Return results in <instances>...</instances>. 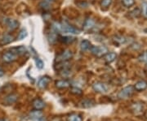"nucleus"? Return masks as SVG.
Segmentation results:
<instances>
[{"label":"nucleus","mask_w":147,"mask_h":121,"mask_svg":"<svg viewBox=\"0 0 147 121\" xmlns=\"http://www.w3.org/2000/svg\"><path fill=\"white\" fill-rule=\"evenodd\" d=\"M47 38H48L49 42H51V43H53H53H55V42H57V33L53 29V32H51V33L48 34Z\"/></svg>","instance_id":"obj_25"},{"label":"nucleus","mask_w":147,"mask_h":121,"mask_svg":"<svg viewBox=\"0 0 147 121\" xmlns=\"http://www.w3.org/2000/svg\"><path fill=\"white\" fill-rule=\"evenodd\" d=\"M17 100H18V94H10L5 98L4 102L6 103V105H11V104L15 103Z\"/></svg>","instance_id":"obj_14"},{"label":"nucleus","mask_w":147,"mask_h":121,"mask_svg":"<svg viewBox=\"0 0 147 121\" xmlns=\"http://www.w3.org/2000/svg\"><path fill=\"white\" fill-rule=\"evenodd\" d=\"M146 65H147V63H146Z\"/></svg>","instance_id":"obj_37"},{"label":"nucleus","mask_w":147,"mask_h":121,"mask_svg":"<svg viewBox=\"0 0 147 121\" xmlns=\"http://www.w3.org/2000/svg\"><path fill=\"white\" fill-rule=\"evenodd\" d=\"M133 87H134V90H137L138 92L143 91V90L147 89V81L144 80H139V81H137V83L135 84V85Z\"/></svg>","instance_id":"obj_16"},{"label":"nucleus","mask_w":147,"mask_h":121,"mask_svg":"<svg viewBox=\"0 0 147 121\" xmlns=\"http://www.w3.org/2000/svg\"><path fill=\"white\" fill-rule=\"evenodd\" d=\"M98 25L93 18L88 17L84 23V30L86 32H97L98 31Z\"/></svg>","instance_id":"obj_1"},{"label":"nucleus","mask_w":147,"mask_h":121,"mask_svg":"<svg viewBox=\"0 0 147 121\" xmlns=\"http://www.w3.org/2000/svg\"><path fill=\"white\" fill-rule=\"evenodd\" d=\"M75 4L78 6L79 7H81V8H87L88 7V3L86 2V1H84V0H78V1H76Z\"/></svg>","instance_id":"obj_27"},{"label":"nucleus","mask_w":147,"mask_h":121,"mask_svg":"<svg viewBox=\"0 0 147 121\" xmlns=\"http://www.w3.org/2000/svg\"><path fill=\"white\" fill-rule=\"evenodd\" d=\"M90 51H91V53L97 58L104 57L105 55L109 52L108 48L105 46H97V47L96 46H92Z\"/></svg>","instance_id":"obj_2"},{"label":"nucleus","mask_w":147,"mask_h":121,"mask_svg":"<svg viewBox=\"0 0 147 121\" xmlns=\"http://www.w3.org/2000/svg\"><path fill=\"white\" fill-rule=\"evenodd\" d=\"M92 87L95 92L100 93V94H106L109 90V86L101 81H96L92 84Z\"/></svg>","instance_id":"obj_5"},{"label":"nucleus","mask_w":147,"mask_h":121,"mask_svg":"<svg viewBox=\"0 0 147 121\" xmlns=\"http://www.w3.org/2000/svg\"><path fill=\"white\" fill-rule=\"evenodd\" d=\"M142 15V10L139 7H136L134 9H132L128 12V16L131 19H135V18H138Z\"/></svg>","instance_id":"obj_18"},{"label":"nucleus","mask_w":147,"mask_h":121,"mask_svg":"<svg viewBox=\"0 0 147 121\" xmlns=\"http://www.w3.org/2000/svg\"><path fill=\"white\" fill-rule=\"evenodd\" d=\"M112 41H113V42L115 45H117L119 47L120 45L125 44L127 42V39L124 36H122V35H115L114 37H112Z\"/></svg>","instance_id":"obj_15"},{"label":"nucleus","mask_w":147,"mask_h":121,"mask_svg":"<svg viewBox=\"0 0 147 121\" xmlns=\"http://www.w3.org/2000/svg\"><path fill=\"white\" fill-rule=\"evenodd\" d=\"M112 3V0H101L100 1V7L103 9H107Z\"/></svg>","instance_id":"obj_28"},{"label":"nucleus","mask_w":147,"mask_h":121,"mask_svg":"<svg viewBox=\"0 0 147 121\" xmlns=\"http://www.w3.org/2000/svg\"><path fill=\"white\" fill-rule=\"evenodd\" d=\"M0 121H7V120H6V119H0Z\"/></svg>","instance_id":"obj_34"},{"label":"nucleus","mask_w":147,"mask_h":121,"mask_svg":"<svg viewBox=\"0 0 147 121\" xmlns=\"http://www.w3.org/2000/svg\"><path fill=\"white\" fill-rule=\"evenodd\" d=\"M14 37L10 33H3L0 35V46H5L13 42Z\"/></svg>","instance_id":"obj_9"},{"label":"nucleus","mask_w":147,"mask_h":121,"mask_svg":"<svg viewBox=\"0 0 147 121\" xmlns=\"http://www.w3.org/2000/svg\"><path fill=\"white\" fill-rule=\"evenodd\" d=\"M50 82H51V77H49L47 76H42L38 81V87L40 90H45Z\"/></svg>","instance_id":"obj_10"},{"label":"nucleus","mask_w":147,"mask_h":121,"mask_svg":"<svg viewBox=\"0 0 147 121\" xmlns=\"http://www.w3.org/2000/svg\"><path fill=\"white\" fill-rule=\"evenodd\" d=\"M39 7L42 9V10L47 11L52 8V5H51V3L50 2H47L46 0H43L40 3H39Z\"/></svg>","instance_id":"obj_22"},{"label":"nucleus","mask_w":147,"mask_h":121,"mask_svg":"<svg viewBox=\"0 0 147 121\" xmlns=\"http://www.w3.org/2000/svg\"><path fill=\"white\" fill-rule=\"evenodd\" d=\"M26 36H27V31L25 29H21V31H20V33H19L17 38H18L19 40H23L25 37H26Z\"/></svg>","instance_id":"obj_30"},{"label":"nucleus","mask_w":147,"mask_h":121,"mask_svg":"<svg viewBox=\"0 0 147 121\" xmlns=\"http://www.w3.org/2000/svg\"><path fill=\"white\" fill-rule=\"evenodd\" d=\"M11 51H12L13 53H15L16 55H24L27 53V49L24 46H20V47H16L11 48Z\"/></svg>","instance_id":"obj_17"},{"label":"nucleus","mask_w":147,"mask_h":121,"mask_svg":"<svg viewBox=\"0 0 147 121\" xmlns=\"http://www.w3.org/2000/svg\"><path fill=\"white\" fill-rule=\"evenodd\" d=\"M55 85L59 90H64V89H67L70 86V82L67 80H58L56 81Z\"/></svg>","instance_id":"obj_13"},{"label":"nucleus","mask_w":147,"mask_h":121,"mask_svg":"<svg viewBox=\"0 0 147 121\" xmlns=\"http://www.w3.org/2000/svg\"><path fill=\"white\" fill-rule=\"evenodd\" d=\"M145 18H147V13H146V16H145Z\"/></svg>","instance_id":"obj_36"},{"label":"nucleus","mask_w":147,"mask_h":121,"mask_svg":"<svg viewBox=\"0 0 147 121\" xmlns=\"http://www.w3.org/2000/svg\"><path fill=\"white\" fill-rule=\"evenodd\" d=\"M138 60L140 61V62H143V63H147V51H145V52H143L138 57Z\"/></svg>","instance_id":"obj_31"},{"label":"nucleus","mask_w":147,"mask_h":121,"mask_svg":"<svg viewBox=\"0 0 147 121\" xmlns=\"http://www.w3.org/2000/svg\"><path fill=\"white\" fill-rule=\"evenodd\" d=\"M3 75H4V71H3V69L0 67V77H1V76H3Z\"/></svg>","instance_id":"obj_33"},{"label":"nucleus","mask_w":147,"mask_h":121,"mask_svg":"<svg viewBox=\"0 0 147 121\" xmlns=\"http://www.w3.org/2000/svg\"><path fill=\"white\" fill-rule=\"evenodd\" d=\"M117 58V55L115 52H110L107 53L104 56V60L105 61V63H110L112 62H114Z\"/></svg>","instance_id":"obj_19"},{"label":"nucleus","mask_w":147,"mask_h":121,"mask_svg":"<svg viewBox=\"0 0 147 121\" xmlns=\"http://www.w3.org/2000/svg\"><path fill=\"white\" fill-rule=\"evenodd\" d=\"M18 59V55H16L15 53H13L12 51H6L3 55H2V59L4 63H10L16 61V59Z\"/></svg>","instance_id":"obj_6"},{"label":"nucleus","mask_w":147,"mask_h":121,"mask_svg":"<svg viewBox=\"0 0 147 121\" xmlns=\"http://www.w3.org/2000/svg\"><path fill=\"white\" fill-rule=\"evenodd\" d=\"M59 40L65 44H71L75 41V38L70 36H65V37H60Z\"/></svg>","instance_id":"obj_23"},{"label":"nucleus","mask_w":147,"mask_h":121,"mask_svg":"<svg viewBox=\"0 0 147 121\" xmlns=\"http://www.w3.org/2000/svg\"><path fill=\"white\" fill-rule=\"evenodd\" d=\"M121 3L125 7H131L135 4V0H121Z\"/></svg>","instance_id":"obj_26"},{"label":"nucleus","mask_w":147,"mask_h":121,"mask_svg":"<svg viewBox=\"0 0 147 121\" xmlns=\"http://www.w3.org/2000/svg\"><path fill=\"white\" fill-rule=\"evenodd\" d=\"M96 105V102L94 100L90 99V98H84L83 100L79 102V106L82 108H92Z\"/></svg>","instance_id":"obj_12"},{"label":"nucleus","mask_w":147,"mask_h":121,"mask_svg":"<svg viewBox=\"0 0 147 121\" xmlns=\"http://www.w3.org/2000/svg\"><path fill=\"white\" fill-rule=\"evenodd\" d=\"M92 47V44L88 40H84L80 43V49L82 51H89Z\"/></svg>","instance_id":"obj_20"},{"label":"nucleus","mask_w":147,"mask_h":121,"mask_svg":"<svg viewBox=\"0 0 147 121\" xmlns=\"http://www.w3.org/2000/svg\"><path fill=\"white\" fill-rule=\"evenodd\" d=\"M32 106L34 110H38V111H42V109L46 106V103L44 102V101L42 100L41 98H35L32 102Z\"/></svg>","instance_id":"obj_11"},{"label":"nucleus","mask_w":147,"mask_h":121,"mask_svg":"<svg viewBox=\"0 0 147 121\" xmlns=\"http://www.w3.org/2000/svg\"><path fill=\"white\" fill-rule=\"evenodd\" d=\"M131 109V111L136 116H141L143 113V111H144V106L142 104V102H134L132 103L130 107Z\"/></svg>","instance_id":"obj_8"},{"label":"nucleus","mask_w":147,"mask_h":121,"mask_svg":"<svg viewBox=\"0 0 147 121\" xmlns=\"http://www.w3.org/2000/svg\"><path fill=\"white\" fill-rule=\"evenodd\" d=\"M36 65H37V68H38L42 69V68H43V65H44V63H43V62H42L40 59L37 58L36 59Z\"/></svg>","instance_id":"obj_32"},{"label":"nucleus","mask_w":147,"mask_h":121,"mask_svg":"<svg viewBox=\"0 0 147 121\" xmlns=\"http://www.w3.org/2000/svg\"><path fill=\"white\" fill-rule=\"evenodd\" d=\"M30 116L32 120H39L41 117H42V112L38 110H34L30 113Z\"/></svg>","instance_id":"obj_21"},{"label":"nucleus","mask_w":147,"mask_h":121,"mask_svg":"<svg viewBox=\"0 0 147 121\" xmlns=\"http://www.w3.org/2000/svg\"><path fill=\"white\" fill-rule=\"evenodd\" d=\"M135 92L134 87L131 85H128L125 88H123V90H121L119 94H118V98L119 99H127L128 98H130L131 95L133 94V93Z\"/></svg>","instance_id":"obj_3"},{"label":"nucleus","mask_w":147,"mask_h":121,"mask_svg":"<svg viewBox=\"0 0 147 121\" xmlns=\"http://www.w3.org/2000/svg\"><path fill=\"white\" fill-rule=\"evenodd\" d=\"M3 22H4V25L9 31H13V30L16 29L19 26V22L16 21V19L5 18Z\"/></svg>","instance_id":"obj_7"},{"label":"nucleus","mask_w":147,"mask_h":121,"mask_svg":"<svg viewBox=\"0 0 147 121\" xmlns=\"http://www.w3.org/2000/svg\"><path fill=\"white\" fill-rule=\"evenodd\" d=\"M73 58V52L69 50H65L63 52L59 54L57 58H56V62L60 63V62H68Z\"/></svg>","instance_id":"obj_4"},{"label":"nucleus","mask_w":147,"mask_h":121,"mask_svg":"<svg viewBox=\"0 0 147 121\" xmlns=\"http://www.w3.org/2000/svg\"><path fill=\"white\" fill-rule=\"evenodd\" d=\"M146 118H147V111H146Z\"/></svg>","instance_id":"obj_35"},{"label":"nucleus","mask_w":147,"mask_h":121,"mask_svg":"<svg viewBox=\"0 0 147 121\" xmlns=\"http://www.w3.org/2000/svg\"><path fill=\"white\" fill-rule=\"evenodd\" d=\"M67 121H83V118L79 114L74 113V114H71L68 116Z\"/></svg>","instance_id":"obj_24"},{"label":"nucleus","mask_w":147,"mask_h":121,"mask_svg":"<svg viewBox=\"0 0 147 121\" xmlns=\"http://www.w3.org/2000/svg\"><path fill=\"white\" fill-rule=\"evenodd\" d=\"M70 93L74 95H82L83 94V91L81 89H79L78 87H72L70 90Z\"/></svg>","instance_id":"obj_29"}]
</instances>
